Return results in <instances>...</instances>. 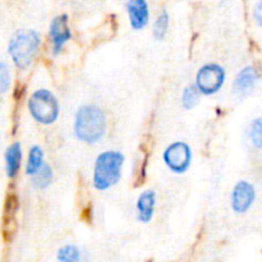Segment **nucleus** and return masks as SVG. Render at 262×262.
Returning <instances> with one entry per match:
<instances>
[{
    "instance_id": "13",
    "label": "nucleus",
    "mask_w": 262,
    "mask_h": 262,
    "mask_svg": "<svg viewBox=\"0 0 262 262\" xmlns=\"http://www.w3.org/2000/svg\"><path fill=\"white\" fill-rule=\"evenodd\" d=\"M45 151L40 145L31 146L28 150L27 161L25 164V173L26 176L32 177L33 174L37 173L38 169L45 164Z\"/></svg>"
},
{
    "instance_id": "3",
    "label": "nucleus",
    "mask_w": 262,
    "mask_h": 262,
    "mask_svg": "<svg viewBox=\"0 0 262 262\" xmlns=\"http://www.w3.org/2000/svg\"><path fill=\"white\" fill-rule=\"evenodd\" d=\"M125 156L122 151L104 150L95 158L92 168V187L104 192L113 188L120 182L124 168Z\"/></svg>"
},
{
    "instance_id": "17",
    "label": "nucleus",
    "mask_w": 262,
    "mask_h": 262,
    "mask_svg": "<svg viewBox=\"0 0 262 262\" xmlns=\"http://www.w3.org/2000/svg\"><path fill=\"white\" fill-rule=\"evenodd\" d=\"M200 100H201V94L199 92L197 87L194 86L193 82L183 87L181 94V105L183 109H194L200 104Z\"/></svg>"
},
{
    "instance_id": "11",
    "label": "nucleus",
    "mask_w": 262,
    "mask_h": 262,
    "mask_svg": "<svg viewBox=\"0 0 262 262\" xmlns=\"http://www.w3.org/2000/svg\"><path fill=\"white\" fill-rule=\"evenodd\" d=\"M158 194L155 189L147 188L138 194L136 200V217L142 224H148L155 216Z\"/></svg>"
},
{
    "instance_id": "20",
    "label": "nucleus",
    "mask_w": 262,
    "mask_h": 262,
    "mask_svg": "<svg viewBox=\"0 0 262 262\" xmlns=\"http://www.w3.org/2000/svg\"><path fill=\"white\" fill-rule=\"evenodd\" d=\"M252 17H253V19H255V22L257 23V26L262 25V2L261 0H258V2L255 4V7H253Z\"/></svg>"
},
{
    "instance_id": "12",
    "label": "nucleus",
    "mask_w": 262,
    "mask_h": 262,
    "mask_svg": "<svg viewBox=\"0 0 262 262\" xmlns=\"http://www.w3.org/2000/svg\"><path fill=\"white\" fill-rule=\"evenodd\" d=\"M23 165V148L20 142H12L4 151V171L9 179H15Z\"/></svg>"
},
{
    "instance_id": "2",
    "label": "nucleus",
    "mask_w": 262,
    "mask_h": 262,
    "mask_svg": "<svg viewBox=\"0 0 262 262\" xmlns=\"http://www.w3.org/2000/svg\"><path fill=\"white\" fill-rule=\"evenodd\" d=\"M41 35L33 28H18L8 41L7 51L13 66L19 71H27L37 58L41 48Z\"/></svg>"
},
{
    "instance_id": "16",
    "label": "nucleus",
    "mask_w": 262,
    "mask_h": 262,
    "mask_svg": "<svg viewBox=\"0 0 262 262\" xmlns=\"http://www.w3.org/2000/svg\"><path fill=\"white\" fill-rule=\"evenodd\" d=\"M169 26H170V15L168 10L161 9L156 14L152 23V36L156 41H164L168 35Z\"/></svg>"
},
{
    "instance_id": "14",
    "label": "nucleus",
    "mask_w": 262,
    "mask_h": 262,
    "mask_svg": "<svg viewBox=\"0 0 262 262\" xmlns=\"http://www.w3.org/2000/svg\"><path fill=\"white\" fill-rule=\"evenodd\" d=\"M30 178L33 188L37 189V191H43V189H48L54 183L55 173H54L53 166L49 163H45L38 169L37 173H35Z\"/></svg>"
},
{
    "instance_id": "6",
    "label": "nucleus",
    "mask_w": 262,
    "mask_h": 262,
    "mask_svg": "<svg viewBox=\"0 0 262 262\" xmlns=\"http://www.w3.org/2000/svg\"><path fill=\"white\" fill-rule=\"evenodd\" d=\"M161 158L164 165L169 171L176 176H182L191 168L193 161V151L191 145L186 141H173L164 148Z\"/></svg>"
},
{
    "instance_id": "9",
    "label": "nucleus",
    "mask_w": 262,
    "mask_h": 262,
    "mask_svg": "<svg viewBox=\"0 0 262 262\" xmlns=\"http://www.w3.org/2000/svg\"><path fill=\"white\" fill-rule=\"evenodd\" d=\"M261 73L260 69L256 66H245L237 72L233 79L232 90L233 94L238 96L239 99H245V97L250 96L257 84L260 83Z\"/></svg>"
},
{
    "instance_id": "1",
    "label": "nucleus",
    "mask_w": 262,
    "mask_h": 262,
    "mask_svg": "<svg viewBox=\"0 0 262 262\" xmlns=\"http://www.w3.org/2000/svg\"><path fill=\"white\" fill-rule=\"evenodd\" d=\"M73 135L79 142L95 145L104 138L107 130V118L96 104H82L73 117Z\"/></svg>"
},
{
    "instance_id": "21",
    "label": "nucleus",
    "mask_w": 262,
    "mask_h": 262,
    "mask_svg": "<svg viewBox=\"0 0 262 262\" xmlns=\"http://www.w3.org/2000/svg\"><path fill=\"white\" fill-rule=\"evenodd\" d=\"M0 143H2V137H0Z\"/></svg>"
},
{
    "instance_id": "7",
    "label": "nucleus",
    "mask_w": 262,
    "mask_h": 262,
    "mask_svg": "<svg viewBox=\"0 0 262 262\" xmlns=\"http://www.w3.org/2000/svg\"><path fill=\"white\" fill-rule=\"evenodd\" d=\"M257 199V189L252 182L239 179L233 186L229 197L230 209L234 214L243 215L250 211Z\"/></svg>"
},
{
    "instance_id": "18",
    "label": "nucleus",
    "mask_w": 262,
    "mask_h": 262,
    "mask_svg": "<svg viewBox=\"0 0 262 262\" xmlns=\"http://www.w3.org/2000/svg\"><path fill=\"white\" fill-rule=\"evenodd\" d=\"M247 136L251 145L255 148L260 150L262 147V119L261 117H256L248 124Z\"/></svg>"
},
{
    "instance_id": "10",
    "label": "nucleus",
    "mask_w": 262,
    "mask_h": 262,
    "mask_svg": "<svg viewBox=\"0 0 262 262\" xmlns=\"http://www.w3.org/2000/svg\"><path fill=\"white\" fill-rule=\"evenodd\" d=\"M124 10L132 30L141 31L147 27L151 12L150 5L146 0H128L124 4Z\"/></svg>"
},
{
    "instance_id": "5",
    "label": "nucleus",
    "mask_w": 262,
    "mask_h": 262,
    "mask_svg": "<svg viewBox=\"0 0 262 262\" xmlns=\"http://www.w3.org/2000/svg\"><path fill=\"white\" fill-rule=\"evenodd\" d=\"M227 82V69L216 61L202 64L194 76V86L201 96H212L220 92Z\"/></svg>"
},
{
    "instance_id": "19",
    "label": "nucleus",
    "mask_w": 262,
    "mask_h": 262,
    "mask_svg": "<svg viewBox=\"0 0 262 262\" xmlns=\"http://www.w3.org/2000/svg\"><path fill=\"white\" fill-rule=\"evenodd\" d=\"M13 83V73L10 64L7 60L0 59V95L9 92Z\"/></svg>"
},
{
    "instance_id": "8",
    "label": "nucleus",
    "mask_w": 262,
    "mask_h": 262,
    "mask_svg": "<svg viewBox=\"0 0 262 262\" xmlns=\"http://www.w3.org/2000/svg\"><path fill=\"white\" fill-rule=\"evenodd\" d=\"M48 35L53 56L60 55L64 46L73 37V32L69 26V15L67 13H60L53 17L49 25Z\"/></svg>"
},
{
    "instance_id": "4",
    "label": "nucleus",
    "mask_w": 262,
    "mask_h": 262,
    "mask_svg": "<svg viewBox=\"0 0 262 262\" xmlns=\"http://www.w3.org/2000/svg\"><path fill=\"white\" fill-rule=\"evenodd\" d=\"M27 110L36 123L51 125L59 119L60 102L51 90L41 87L31 92L27 100Z\"/></svg>"
},
{
    "instance_id": "15",
    "label": "nucleus",
    "mask_w": 262,
    "mask_h": 262,
    "mask_svg": "<svg viewBox=\"0 0 262 262\" xmlns=\"http://www.w3.org/2000/svg\"><path fill=\"white\" fill-rule=\"evenodd\" d=\"M56 262H83V253L74 243L60 246L55 255Z\"/></svg>"
}]
</instances>
